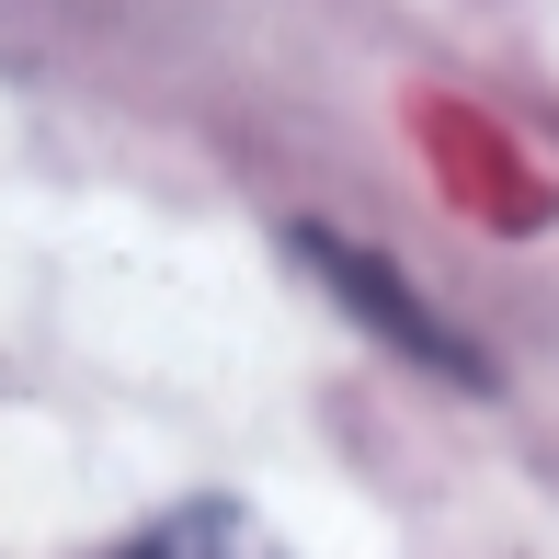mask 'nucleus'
Segmentation results:
<instances>
[{"label": "nucleus", "mask_w": 559, "mask_h": 559, "mask_svg": "<svg viewBox=\"0 0 559 559\" xmlns=\"http://www.w3.org/2000/svg\"><path fill=\"white\" fill-rule=\"evenodd\" d=\"M297 251H309V263L332 274V286L354 297V309H366V332H389L400 354H423V366H435V377H468V389H479V377H491V366H479V354L456 343V332H435V309H423V297L400 286L389 263H366V251H354V240H332V228H297Z\"/></svg>", "instance_id": "nucleus-1"}, {"label": "nucleus", "mask_w": 559, "mask_h": 559, "mask_svg": "<svg viewBox=\"0 0 559 559\" xmlns=\"http://www.w3.org/2000/svg\"><path fill=\"white\" fill-rule=\"evenodd\" d=\"M126 559H286V548H274L240 502H183V514H160Z\"/></svg>", "instance_id": "nucleus-2"}]
</instances>
